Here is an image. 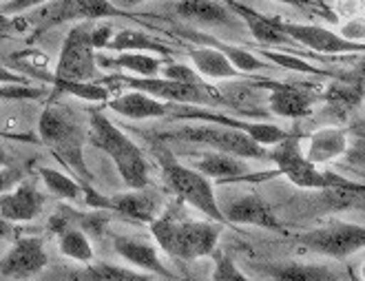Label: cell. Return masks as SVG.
Instances as JSON below:
<instances>
[{
  "label": "cell",
  "mask_w": 365,
  "mask_h": 281,
  "mask_svg": "<svg viewBox=\"0 0 365 281\" xmlns=\"http://www.w3.org/2000/svg\"><path fill=\"white\" fill-rule=\"evenodd\" d=\"M178 34L186 40H192L195 45H204V47H212L222 51L230 62L232 67L237 69L242 76H248V73H255V71H262V69H268V62H264L262 58L252 56L250 51L242 49V47H235L230 42H224L220 38H212L208 34H200V31H184V29H178Z\"/></svg>",
  "instance_id": "603a6c76"
},
{
  "label": "cell",
  "mask_w": 365,
  "mask_h": 281,
  "mask_svg": "<svg viewBox=\"0 0 365 281\" xmlns=\"http://www.w3.org/2000/svg\"><path fill=\"white\" fill-rule=\"evenodd\" d=\"M58 248L64 257L73 259L78 264H91L93 262V246L89 235L76 224H69L58 233Z\"/></svg>",
  "instance_id": "f546056e"
},
{
  "label": "cell",
  "mask_w": 365,
  "mask_h": 281,
  "mask_svg": "<svg viewBox=\"0 0 365 281\" xmlns=\"http://www.w3.org/2000/svg\"><path fill=\"white\" fill-rule=\"evenodd\" d=\"M274 3H284V5H290V7H297V9H306V11H324V14H328L321 5L312 3V0H274Z\"/></svg>",
  "instance_id": "60d3db41"
},
{
  "label": "cell",
  "mask_w": 365,
  "mask_h": 281,
  "mask_svg": "<svg viewBox=\"0 0 365 281\" xmlns=\"http://www.w3.org/2000/svg\"><path fill=\"white\" fill-rule=\"evenodd\" d=\"M113 248L115 252L126 259L128 264H133L142 272H153L160 277H173L158 255V248L138 237H124V235H113Z\"/></svg>",
  "instance_id": "d6986e66"
},
{
  "label": "cell",
  "mask_w": 365,
  "mask_h": 281,
  "mask_svg": "<svg viewBox=\"0 0 365 281\" xmlns=\"http://www.w3.org/2000/svg\"><path fill=\"white\" fill-rule=\"evenodd\" d=\"M348 150V133L346 128H341L336 124L332 126H321L319 131H314L308 140V150L306 160L312 162L314 166L328 164L336 158H341Z\"/></svg>",
  "instance_id": "7402d4cb"
},
{
  "label": "cell",
  "mask_w": 365,
  "mask_h": 281,
  "mask_svg": "<svg viewBox=\"0 0 365 281\" xmlns=\"http://www.w3.org/2000/svg\"><path fill=\"white\" fill-rule=\"evenodd\" d=\"M197 173H202L208 180H220V182H237V180H268L279 175L277 168L270 173H262V175L255 178V173L250 170V166L242 160L228 153H220V150H208V153H202L200 160L195 162Z\"/></svg>",
  "instance_id": "2e32d148"
},
{
  "label": "cell",
  "mask_w": 365,
  "mask_h": 281,
  "mask_svg": "<svg viewBox=\"0 0 365 281\" xmlns=\"http://www.w3.org/2000/svg\"><path fill=\"white\" fill-rule=\"evenodd\" d=\"M113 36H115V29L111 23H106V20H102V23H98V25H91V42H93L96 51L109 49Z\"/></svg>",
  "instance_id": "d590c367"
},
{
  "label": "cell",
  "mask_w": 365,
  "mask_h": 281,
  "mask_svg": "<svg viewBox=\"0 0 365 281\" xmlns=\"http://www.w3.org/2000/svg\"><path fill=\"white\" fill-rule=\"evenodd\" d=\"M14 235V224H9L3 215H0V240H7Z\"/></svg>",
  "instance_id": "7bdbcfd3"
},
{
  "label": "cell",
  "mask_w": 365,
  "mask_h": 281,
  "mask_svg": "<svg viewBox=\"0 0 365 281\" xmlns=\"http://www.w3.org/2000/svg\"><path fill=\"white\" fill-rule=\"evenodd\" d=\"M297 242L319 255L346 259L365 248V226L346 224V222H330L321 228L297 235Z\"/></svg>",
  "instance_id": "30bf717a"
},
{
  "label": "cell",
  "mask_w": 365,
  "mask_h": 281,
  "mask_svg": "<svg viewBox=\"0 0 365 281\" xmlns=\"http://www.w3.org/2000/svg\"><path fill=\"white\" fill-rule=\"evenodd\" d=\"M38 136H40V142L58 158V162L67 166L73 173V178L84 186V190H87L84 202L89 204V208L109 210V198L100 195L93 188L91 168L87 166V160H84L87 133H84L73 120H69L64 113L53 109V106H45L38 118Z\"/></svg>",
  "instance_id": "6da1fadb"
},
{
  "label": "cell",
  "mask_w": 365,
  "mask_h": 281,
  "mask_svg": "<svg viewBox=\"0 0 365 281\" xmlns=\"http://www.w3.org/2000/svg\"><path fill=\"white\" fill-rule=\"evenodd\" d=\"M113 16H128L115 9L109 0H51V3L36 7L25 18V25L31 29V36H40L58 25L67 23H93Z\"/></svg>",
  "instance_id": "8992f818"
},
{
  "label": "cell",
  "mask_w": 365,
  "mask_h": 281,
  "mask_svg": "<svg viewBox=\"0 0 365 281\" xmlns=\"http://www.w3.org/2000/svg\"><path fill=\"white\" fill-rule=\"evenodd\" d=\"M49 257L40 237H18L14 246L0 257V279L29 281L47 268Z\"/></svg>",
  "instance_id": "8fae6325"
},
{
  "label": "cell",
  "mask_w": 365,
  "mask_h": 281,
  "mask_svg": "<svg viewBox=\"0 0 365 281\" xmlns=\"http://www.w3.org/2000/svg\"><path fill=\"white\" fill-rule=\"evenodd\" d=\"M148 226H151V235L155 237L158 246L170 259H180V262L212 257L222 237V224L188 220L178 204L160 213Z\"/></svg>",
  "instance_id": "7a4b0ae2"
},
{
  "label": "cell",
  "mask_w": 365,
  "mask_h": 281,
  "mask_svg": "<svg viewBox=\"0 0 365 281\" xmlns=\"http://www.w3.org/2000/svg\"><path fill=\"white\" fill-rule=\"evenodd\" d=\"M188 58L192 62V69H195L202 78L206 80H235L242 78V73L232 67V62L217 49L195 45L188 49Z\"/></svg>",
  "instance_id": "4316f807"
},
{
  "label": "cell",
  "mask_w": 365,
  "mask_h": 281,
  "mask_svg": "<svg viewBox=\"0 0 365 281\" xmlns=\"http://www.w3.org/2000/svg\"><path fill=\"white\" fill-rule=\"evenodd\" d=\"M279 27L286 36H290L299 47H306L317 51L319 56H334V53H359L365 51V45L354 40L343 38L341 34H334L330 29H324L319 25H306V23H290V20L277 18Z\"/></svg>",
  "instance_id": "7c38bea8"
},
{
  "label": "cell",
  "mask_w": 365,
  "mask_h": 281,
  "mask_svg": "<svg viewBox=\"0 0 365 281\" xmlns=\"http://www.w3.org/2000/svg\"><path fill=\"white\" fill-rule=\"evenodd\" d=\"M175 14L206 27H240V20L220 0H180Z\"/></svg>",
  "instance_id": "ffe728a7"
},
{
  "label": "cell",
  "mask_w": 365,
  "mask_h": 281,
  "mask_svg": "<svg viewBox=\"0 0 365 281\" xmlns=\"http://www.w3.org/2000/svg\"><path fill=\"white\" fill-rule=\"evenodd\" d=\"M212 259H215V268H212L210 281H250V279L237 268V264H235L228 255H224V252H220V250H215Z\"/></svg>",
  "instance_id": "836d02e7"
},
{
  "label": "cell",
  "mask_w": 365,
  "mask_h": 281,
  "mask_svg": "<svg viewBox=\"0 0 365 281\" xmlns=\"http://www.w3.org/2000/svg\"><path fill=\"white\" fill-rule=\"evenodd\" d=\"M184 140L190 144H202L210 150H220L242 160H268V148L252 142L244 131L224 124H202V126H182L173 133H162L158 140Z\"/></svg>",
  "instance_id": "ba28073f"
},
{
  "label": "cell",
  "mask_w": 365,
  "mask_h": 281,
  "mask_svg": "<svg viewBox=\"0 0 365 281\" xmlns=\"http://www.w3.org/2000/svg\"><path fill=\"white\" fill-rule=\"evenodd\" d=\"M98 51L91 42V23H78L64 36L53 69L56 82H98Z\"/></svg>",
  "instance_id": "9c48e42d"
},
{
  "label": "cell",
  "mask_w": 365,
  "mask_h": 281,
  "mask_svg": "<svg viewBox=\"0 0 365 281\" xmlns=\"http://www.w3.org/2000/svg\"><path fill=\"white\" fill-rule=\"evenodd\" d=\"M42 182H45L47 190L51 193L53 198L58 200H64V202H78L82 195H87V190H84V186L71 175H64V173L60 170H53L49 166H40L38 168Z\"/></svg>",
  "instance_id": "4dcf8cb0"
},
{
  "label": "cell",
  "mask_w": 365,
  "mask_h": 281,
  "mask_svg": "<svg viewBox=\"0 0 365 281\" xmlns=\"http://www.w3.org/2000/svg\"><path fill=\"white\" fill-rule=\"evenodd\" d=\"M49 281H148V275L109 262H91L80 270H60V275Z\"/></svg>",
  "instance_id": "d4e9b609"
},
{
  "label": "cell",
  "mask_w": 365,
  "mask_h": 281,
  "mask_svg": "<svg viewBox=\"0 0 365 281\" xmlns=\"http://www.w3.org/2000/svg\"><path fill=\"white\" fill-rule=\"evenodd\" d=\"M175 118H197V120H212L217 124L224 126H232V128H240L244 131L252 142H257L259 146L268 148V146H277L279 142H284L288 138V133L284 128H279L277 124H268V122H242V120H235V118H226V116H208L202 111H190V113H178Z\"/></svg>",
  "instance_id": "cb8c5ba5"
},
{
  "label": "cell",
  "mask_w": 365,
  "mask_h": 281,
  "mask_svg": "<svg viewBox=\"0 0 365 281\" xmlns=\"http://www.w3.org/2000/svg\"><path fill=\"white\" fill-rule=\"evenodd\" d=\"M104 86L111 84H120V86H128L131 91H140L146 93L155 100L168 102V104H228V100L224 96H220L210 86H197V84H182V82H173L166 78H138V76H126V73H118V76H106L102 80H98Z\"/></svg>",
  "instance_id": "52a82bcc"
},
{
  "label": "cell",
  "mask_w": 365,
  "mask_h": 281,
  "mask_svg": "<svg viewBox=\"0 0 365 281\" xmlns=\"http://www.w3.org/2000/svg\"><path fill=\"white\" fill-rule=\"evenodd\" d=\"M89 142L113 160L128 190H142L148 186V162L142 148L98 109L89 116Z\"/></svg>",
  "instance_id": "3957f363"
},
{
  "label": "cell",
  "mask_w": 365,
  "mask_h": 281,
  "mask_svg": "<svg viewBox=\"0 0 365 281\" xmlns=\"http://www.w3.org/2000/svg\"><path fill=\"white\" fill-rule=\"evenodd\" d=\"M222 3L235 16H240L244 20L246 27L252 34V38L259 42V45H264V47H288L290 53H294V56L308 53V51H304V47H299L290 36H286L282 31V27H279V23H277V18H266L259 11H255V9L237 3V0H222Z\"/></svg>",
  "instance_id": "4fadbf2b"
},
{
  "label": "cell",
  "mask_w": 365,
  "mask_h": 281,
  "mask_svg": "<svg viewBox=\"0 0 365 281\" xmlns=\"http://www.w3.org/2000/svg\"><path fill=\"white\" fill-rule=\"evenodd\" d=\"M109 51H118V53H126V51H153V53H160V56H173V47L164 45L158 38L148 36L140 29H120L115 31L111 45H109Z\"/></svg>",
  "instance_id": "83f0119b"
},
{
  "label": "cell",
  "mask_w": 365,
  "mask_h": 281,
  "mask_svg": "<svg viewBox=\"0 0 365 281\" xmlns=\"http://www.w3.org/2000/svg\"><path fill=\"white\" fill-rule=\"evenodd\" d=\"M268 160L277 164L279 175L288 178L297 188L350 190V193L365 195V184L346 180L343 175H336V173H330V170H321L319 166L308 162L302 150V144H299V136L288 133L284 142H279L277 146H272V150H268Z\"/></svg>",
  "instance_id": "5b68a950"
},
{
  "label": "cell",
  "mask_w": 365,
  "mask_h": 281,
  "mask_svg": "<svg viewBox=\"0 0 365 281\" xmlns=\"http://www.w3.org/2000/svg\"><path fill=\"white\" fill-rule=\"evenodd\" d=\"M266 272L274 281H339V277L324 264H272Z\"/></svg>",
  "instance_id": "f1b7e54d"
},
{
  "label": "cell",
  "mask_w": 365,
  "mask_h": 281,
  "mask_svg": "<svg viewBox=\"0 0 365 281\" xmlns=\"http://www.w3.org/2000/svg\"><path fill=\"white\" fill-rule=\"evenodd\" d=\"M45 208V193H40L34 184L20 182L0 195V215L9 224H25L36 220Z\"/></svg>",
  "instance_id": "e0dca14e"
},
{
  "label": "cell",
  "mask_w": 365,
  "mask_h": 281,
  "mask_svg": "<svg viewBox=\"0 0 365 281\" xmlns=\"http://www.w3.org/2000/svg\"><path fill=\"white\" fill-rule=\"evenodd\" d=\"M264 58L279 64V67L284 69H292V71H302V73H314V76H330L328 71H321V69H314L312 64L304 62L302 56H294V53H279V51H266L264 49Z\"/></svg>",
  "instance_id": "d6a6232c"
},
{
  "label": "cell",
  "mask_w": 365,
  "mask_h": 281,
  "mask_svg": "<svg viewBox=\"0 0 365 281\" xmlns=\"http://www.w3.org/2000/svg\"><path fill=\"white\" fill-rule=\"evenodd\" d=\"M51 3V0H7V3L0 5V14L3 16H18V14H25L31 11L36 7H42Z\"/></svg>",
  "instance_id": "8d00e7d4"
},
{
  "label": "cell",
  "mask_w": 365,
  "mask_h": 281,
  "mask_svg": "<svg viewBox=\"0 0 365 281\" xmlns=\"http://www.w3.org/2000/svg\"><path fill=\"white\" fill-rule=\"evenodd\" d=\"M361 277H363V281H365V264H363V268H361Z\"/></svg>",
  "instance_id": "ee69618b"
},
{
  "label": "cell",
  "mask_w": 365,
  "mask_h": 281,
  "mask_svg": "<svg viewBox=\"0 0 365 281\" xmlns=\"http://www.w3.org/2000/svg\"><path fill=\"white\" fill-rule=\"evenodd\" d=\"M109 3L115 7V9H120V11H128V9H135V7H140L142 3H148V0H109Z\"/></svg>",
  "instance_id": "b9f144b4"
},
{
  "label": "cell",
  "mask_w": 365,
  "mask_h": 281,
  "mask_svg": "<svg viewBox=\"0 0 365 281\" xmlns=\"http://www.w3.org/2000/svg\"><path fill=\"white\" fill-rule=\"evenodd\" d=\"M160 73H162V78L173 80V82L206 86L204 78L195 69H192V67H188V64H182V62H164V67H162Z\"/></svg>",
  "instance_id": "e575fe53"
},
{
  "label": "cell",
  "mask_w": 365,
  "mask_h": 281,
  "mask_svg": "<svg viewBox=\"0 0 365 281\" xmlns=\"http://www.w3.org/2000/svg\"><path fill=\"white\" fill-rule=\"evenodd\" d=\"M20 178H23V170L20 168H11V166L0 168V195L14 188V184L20 182Z\"/></svg>",
  "instance_id": "74e56055"
},
{
  "label": "cell",
  "mask_w": 365,
  "mask_h": 281,
  "mask_svg": "<svg viewBox=\"0 0 365 281\" xmlns=\"http://www.w3.org/2000/svg\"><path fill=\"white\" fill-rule=\"evenodd\" d=\"M155 158L162 168V180H164L166 188L173 193L180 202L204 213L210 222H217V224L226 226V218H224L217 198H215V190H212V184L208 178H204L195 168L182 164L166 148V144L162 140H158V144H155Z\"/></svg>",
  "instance_id": "277c9868"
},
{
  "label": "cell",
  "mask_w": 365,
  "mask_h": 281,
  "mask_svg": "<svg viewBox=\"0 0 365 281\" xmlns=\"http://www.w3.org/2000/svg\"><path fill=\"white\" fill-rule=\"evenodd\" d=\"M341 36L348 38V40H354V42H359L361 38H365V18L356 16L352 23H348L346 27H343Z\"/></svg>",
  "instance_id": "f35d334b"
},
{
  "label": "cell",
  "mask_w": 365,
  "mask_h": 281,
  "mask_svg": "<svg viewBox=\"0 0 365 281\" xmlns=\"http://www.w3.org/2000/svg\"><path fill=\"white\" fill-rule=\"evenodd\" d=\"M109 210L120 213L122 218L131 222L151 224L160 215V198L146 188L120 193V195L109 198Z\"/></svg>",
  "instance_id": "44dd1931"
},
{
  "label": "cell",
  "mask_w": 365,
  "mask_h": 281,
  "mask_svg": "<svg viewBox=\"0 0 365 281\" xmlns=\"http://www.w3.org/2000/svg\"><path fill=\"white\" fill-rule=\"evenodd\" d=\"M11 84H31V80L23 73H16L0 64V86H11Z\"/></svg>",
  "instance_id": "ab89813d"
},
{
  "label": "cell",
  "mask_w": 365,
  "mask_h": 281,
  "mask_svg": "<svg viewBox=\"0 0 365 281\" xmlns=\"http://www.w3.org/2000/svg\"><path fill=\"white\" fill-rule=\"evenodd\" d=\"M264 89H268V106L270 111L279 118L302 120L310 116L317 93L306 89L308 84H284V82H262Z\"/></svg>",
  "instance_id": "5bb4252c"
},
{
  "label": "cell",
  "mask_w": 365,
  "mask_h": 281,
  "mask_svg": "<svg viewBox=\"0 0 365 281\" xmlns=\"http://www.w3.org/2000/svg\"><path fill=\"white\" fill-rule=\"evenodd\" d=\"M222 213L226 218V224H240V226H257L266 230H284L282 222L274 215V210L262 200L257 193H246L230 200L226 206H222Z\"/></svg>",
  "instance_id": "9a60e30c"
},
{
  "label": "cell",
  "mask_w": 365,
  "mask_h": 281,
  "mask_svg": "<svg viewBox=\"0 0 365 281\" xmlns=\"http://www.w3.org/2000/svg\"><path fill=\"white\" fill-rule=\"evenodd\" d=\"M106 106L128 120H155L173 116V104L155 100L140 91H126L118 98H111Z\"/></svg>",
  "instance_id": "ac0fdd59"
},
{
  "label": "cell",
  "mask_w": 365,
  "mask_h": 281,
  "mask_svg": "<svg viewBox=\"0 0 365 281\" xmlns=\"http://www.w3.org/2000/svg\"><path fill=\"white\" fill-rule=\"evenodd\" d=\"M98 67L122 71L126 76H138V78H158L164 67V60L158 56H151V53L126 51V53H118L113 58L98 56Z\"/></svg>",
  "instance_id": "484cf974"
},
{
  "label": "cell",
  "mask_w": 365,
  "mask_h": 281,
  "mask_svg": "<svg viewBox=\"0 0 365 281\" xmlns=\"http://www.w3.org/2000/svg\"><path fill=\"white\" fill-rule=\"evenodd\" d=\"M60 93H71L80 100H89V102H109L111 100V89L100 82H56L53 80L51 96H60Z\"/></svg>",
  "instance_id": "1f68e13d"
}]
</instances>
